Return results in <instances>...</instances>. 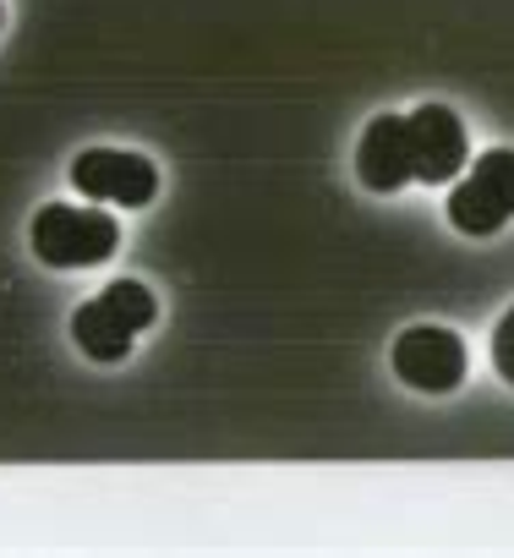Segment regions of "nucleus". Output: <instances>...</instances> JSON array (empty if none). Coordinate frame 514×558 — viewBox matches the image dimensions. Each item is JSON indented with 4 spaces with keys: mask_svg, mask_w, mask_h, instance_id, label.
<instances>
[{
    "mask_svg": "<svg viewBox=\"0 0 514 558\" xmlns=\"http://www.w3.org/2000/svg\"><path fill=\"white\" fill-rule=\"evenodd\" d=\"M405 143H411V181L421 186H449L470 165L465 121L449 105H416L405 116Z\"/></svg>",
    "mask_w": 514,
    "mask_h": 558,
    "instance_id": "6",
    "label": "nucleus"
},
{
    "mask_svg": "<svg viewBox=\"0 0 514 558\" xmlns=\"http://www.w3.org/2000/svg\"><path fill=\"white\" fill-rule=\"evenodd\" d=\"M28 246L45 268H99L121 246V219L88 203H45L28 225Z\"/></svg>",
    "mask_w": 514,
    "mask_h": 558,
    "instance_id": "2",
    "label": "nucleus"
},
{
    "mask_svg": "<svg viewBox=\"0 0 514 558\" xmlns=\"http://www.w3.org/2000/svg\"><path fill=\"white\" fill-rule=\"evenodd\" d=\"M389 367L416 395H454L465 384V340L443 324H416L389 345Z\"/></svg>",
    "mask_w": 514,
    "mask_h": 558,
    "instance_id": "4",
    "label": "nucleus"
},
{
    "mask_svg": "<svg viewBox=\"0 0 514 558\" xmlns=\"http://www.w3.org/2000/svg\"><path fill=\"white\" fill-rule=\"evenodd\" d=\"M72 186L88 203H110V208H148L159 192V170L154 159L132 154V148H83L72 159Z\"/></svg>",
    "mask_w": 514,
    "mask_h": 558,
    "instance_id": "5",
    "label": "nucleus"
},
{
    "mask_svg": "<svg viewBox=\"0 0 514 558\" xmlns=\"http://www.w3.org/2000/svg\"><path fill=\"white\" fill-rule=\"evenodd\" d=\"M0 28H7V7H0Z\"/></svg>",
    "mask_w": 514,
    "mask_h": 558,
    "instance_id": "9",
    "label": "nucleus"
},
{
    "mask_svg": "<svg viewBox=\"0 0 514 558\" xmlns=\"http://www.w3.org/2000/svg\"><path fill=\"white\" fill-rule=\"evenodd\" d=\"M487 356H492V373L514 389V307L498 318V329H492V351H487Z\"/></svg>",
    "mask_w": 514,
    "mask_h": 558,
    "instance_id": "8",
    "label": "nucleus"
},
{
    "mask_svg": "<svg viewBox=\"0 0 514 558\" xmlns=\"http://www.w3.org/2000/svg\"><path fill=\"white\" fill-rule=\"evenodd\" d=\"M514 219V148H487L476 154L470 170H460L454 192H449V225L460 235H498Z\"/></svg>",
    "mask_w": 514,
    "mask_h": 558,
    "instance_id": "3",
    "label": "nucleus"
},
{
    "mask_svg": "<svg viewBox=\"0 0 514 558\" xmlns=\"http://www.w3.org/2000/svg\"><path fill=\"white\" fill-rule=\"evenodd\" d=\"M154 318H159V302H154V291L143 286V279H110L94 302H83V307L72 313V345H77L88 362L115 367V362L132 356L137 335H143Z\"/></svg>",
    "mask_w": 514,
    "mask_h": 558,
    "instance_id": "1",
    "label": "nucleus"
},
{
    "mask_svg": "<svg viewBox=\"0 0 514 558\" xmlns=\"http://www.w3.org/2000/svg\"><path fill=\"white\" fill-rule=\"evenodd\" d=\"M356 181L378 197L411 186V143H405V116L383 110L367 121L362 143H356Z\"/></svg>",
    "mask_w": 514,
    "mask_h": 558,
    "instance_id": "7",
    "label": "nucleus"
}]
</instances>
